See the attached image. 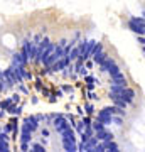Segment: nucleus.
I'll return each instance as SVG.
<instances>
[{
    "label": "nucleus",
    "instance_id": "nucleus-4",
    "mask_svg": "<svg viewBox=\"0 0 145 152\" xmlns=\"http://www.w3.org/2000/svg\"><path fill=\"white\" fill-rule=\"evenodd\" d=\"M22 124L26 125V127H27V129H29L31 132H32V134H34V132H36V130L39 129V122L36 120V117H34V115H31V117H27V118L24 120Z\"/></svg>",
    "mask_w": 145,
    "mask_h": 152
},
{
    "label": "nucleus",
    "instance_id": "nucleus-23",
    "mask_svg": "<svg viewBox=\"0 0 145 152\" xmlns=\"http://www.w3.org/2000/svg\"><path fill=\"white\" fill-rule=\"evenodd\" d=\"M85 110H86V113L90 115V113H93V112H95V107H93V103H86L85 105Z\"/></svg>",
    "mask_w": 145,
    "mask_h": 152
},
{
    "label": "nucleus",
    "instance_id": "nucleus-14",
    "mask_svg": "<svg viewBox=\"0 0 145 152\" xmlns=\"http://www.w3.org/2000/svg\"><path fill=\"white\" fill-rule=\"evenodd\" d=\"M76 71H78V75H79V76H86V75H88V68L83 64V61H81V59H78V63H76Z\"/></svg>",
    "mask_w": 145,
    "mask_h": 152
},
{
    "label": "nucleus",
    "instance_id": "nucleus-9",
    "mask_svg": "<svg viewBox=\"0 0 145 152\" xmlns=\"http://www.w3.org/2000/svg\"><path fill=\"white\" fill-rule=\"evenodd\" d=\"M95 137H96L98 140H101V142L113 140V134L111 132H108L106 129H103V130H100V132H95Z\"/></svg>",
    "mask_w": 145,
    "mask_h": 152
},
{
    "label": "nucleus",
    "instance_id": "nucleus-20",
    "mask_svg": "<svg viewBox=\"0 0 145 152\" xmlns=\"http://www.w3.org/2000/svg\"><path fill=\"white\" fill-rule=\"evenodd\" d=\"M91 129H93L95 132H100V130H103V129H105V125H103L100 120H96L95 124H91Z\"/></svg>",
    "mask_w": 145,
    "mask_h": 152
},
{
    "label": "nucleus",
    "instance_id": "nucleus-5",
    "mask_svg": "<svg viewBox=\"0 0 145 152\" xmlns=\"http://www.w3.org/2000/svg\"><path fill=\"white\" fill-rule=\"evenodd\" d=\"M98 120H100V122H101V124L106 127V125L111 124V113H110L106 108L100 110V112H98Z\"/></svg>",
    "mask_w": 145,
    "mask_h": 152
},
{
    "label": "nucleus",
    "instance_id": "nucleus-1",
    "mask_svg": "<svg viewBox=\"0 0 145 152\" xmlns=\"http://www.w3.org/2000/svg\"><path fill=\"white\" fill-rule=\"evenodd\" d=\"M96 44H98V41H95V39H91V41H81V42L78 44V48H79V58H78V59H81L83 63H85L86 59H90Z\"/></svg>",
    "mask_w": 145,
    "mask_h": 152
},
{
    "label": "nucleus",
    "instance_id": "nucleus-8",
    "mask_svg": "<svg viewBox=\"0 0 145 152\" xmlns=\"http://www.w3.org/2000/svg\"><path fill=\"white\" fill-rule=\"evenodd\" d=\"M27 63H29V59H27L26 56L22 54V53H14V54H12V64H20V66H26Z\"/></svg>",
    "mask_w": 145,
    "mask_h": 152
},
{
    "label": "nucleus",
    "instance_id": "nucleus-11",
    "mask_svg": "<svg viewBox=\"0 0 145 152\" xmlns=\"http://www.w3.org/2000/svg\"><path fill=\"white\" fill-rule=\"evenodd\" d=\"M4 76H5V80L9 83H10V85H17V80H15V75H14V68H7L5 71H4Z\"/></svg>",
    "mask_w": 145,
    "mask_h": 152
},
{
    "label": "nucleus",
    "instance_id": "nucleus-13",
    "mask_svg": "<svg viewBox=\"0 0 145 152\" xmlns=\"http://www.w3.org/2000/svg\"><path fill=\"white\" fill-rule=\"evenodd\" d=\"M91 58H93V61H95V63L100 66V64L103 63V59L106 58V53H103V51H98V53H93Z\"/></svg>",
    "mask_w": 145,
    "mask_h": 152
},
{
    "label": "nucleus",
    "instance_id": "nucleus-2",
    "mask_svg": "<svg viewBox=\"0 0 145 152\" xmlns=\"http://www.w3.org/2000/svg\"><path fill=\"white\" fill-rule=\"evenodd\" d=\"M51 125L54 127V130L58 132V134H61V132L64 130V129H66V127H68L69 124H68V120H66L64 115H58V113H54Z\"/></svg>",
    "mask_w": 145,
    "mask_h": 152
},
{
    "label": "nucleus",
    "instance_id": "nucleus-19",
    "mask_svg": "<svg viewBox=\"0 0 145 152\" xmlns=\"http://www.w3.org/2000/svg\"><path fill=\"white\" fill-rule=\"evenodd\" d=\"M120 71H122V69H120L118 66H117V64H113L111 68H110V69L106 71V73H108V75H110V78H113V76H117V75H118Z\"/></svg>",
    "mask_w": 145,
    "mask_h": 152
},
{
    "label": "nucleus",
    "instance_id": "nucleus-26",
    "mask_svg": "<svg viewBox=\"0 0 145 152\" xmlns=\"http://www.w3.org/2000/svg\"><path fill=\"white\" fill-rule=\"evenodd\" d=\"M81 122H83L85 125H91V122H90V118H88V117H85V118L81 120Z\"/></svg>",
    "mask_w": 145,
    "mask_h": 152
},
{
    "label": "nucleus",
    "instance_id": "nucleus-6",
    "mask_svg": "<svg viewBox=\"0 0 145 152\" xmlns=\"http://www.w3.org/2000/svg\"><path fill=\"white\" fill-rule=\"evenodd\" d=\"M120 98H123L127 103H133V100H135V91L132 90V88H128V86H125V90L122 93H120Z\"/></svg>",
    "mask_w": 145,
    "mask_h": 152
},
{
    "label": "nucleus",
    "instance_id": "nucleus-3",
    "mask_svg": "<svg viewBox=\"0 0 145 152\" xmlns=\"http://www.w3.org/2000/svg\"><path fill=\"white\" fill-rule=\"evenodd\" d=\"M128 27L138 36H144V17H132L128 20Z\"/></svg>",
    "mask_w": 145,
    "mask_h": 152
},
{
    "label": "nucleus",
    "instance_id": "nucleus-22",
    "mask_svg": "<svg viewBox=\"0 0 145 152\" xmlns=\"http://www.w3.org/2000/svg\"><path fill=\"white\" fill-rule=\"evenodd\" d=\"M7 151H10L9 140H0V152H7Z\"/></svg>",
    "mask_w": 145,
    "mask_h": 152
},
{
    "label": "nucleus",
    "instance_id": "nucleus-16",
    "mask_svg": "<svg viewBox=\"0 0 145 152\" xmlns=\"http://www.w3.org/2000/svg\"><path fill=\"white\" fill-rule=\"evenodd\" d=\"M7 112H9V113H12V115H20V113H22V107H20V105L12 103L10 107L7 108Z\"/></svg>",
    "mask_w": 145,
    "mask_h": 152
},
{
    "label": "nucleus",
    "instance_id": "nucleus-29",
    "mask_svg": "<svg viewBox=\"0 0 145 152\" xmlns=\"http://www.w3.org/2000/svg\"><path fill=\"white\" fill-rule=\"evenodd\" d=\"M42 135L44 137H49V130H47V129H44V130H42Z\"/></svg>",
    "mask_w": 145,
    "mask_h": 152
},
{
    "label": "nucleus",
    "instance_id": "nucleus-27",
    "mask_svg": "<svg viewBox=\"0 0 145 152\" xmlns=\"http://www.w3.org/2000/svg\"><path fill=\"white\" fill-rule=\"evenodd\" d=\"M29 144H31V142H29ZM29 144H20V149L22 151H27V149H29Z\"/></svg>",
    "mask_w": 145,
    "mask_h": 152
},
{
    "label": "nucleus",
    "instance_id": "nucleus-7",
    "mask_svg": "<svg viewBox=\"0 0 145 152\" xmlns=\"http://www.w3.org/2000/svg\"><path fill=\"white\" fill-rule=\"evenodd\" d=\"M61 144H63V149L68 151V152L78 151V144H76V140H73V139H61Z\"/></svg>",
    "mask_w": 145,
    "mask_h": 152
},
{
    "label": "nucleus",
    "instance_id": "nucleus-28",
    "mask_svg": "<svg viewBox=\"0 0 145 152\" xmlns=\"http://www.w3.org/2000/svg\"><path fill=\"white\" fill-rule=\"evenodd\" d=\"M12 102H14V103L19 102V95H12Z\"/></svg>",
    "mask_w": 145,
    "mask_h": 152
},
{
    "label": "nucleus",
    "instance_id": "nucleus-10",
    "mask_svg": "<svg viewBox=\"0 0 145 152\" xmlns=\"http://www.w3.org/2000/svg\"><path fill=\"white\" fill-rule=\"evenodd\" d=\"M113 64H117V63H115V59H113V58H108V56H106V58L103 59V63L100 64V71H101V73H106V71L110 69Z\"/></svg>",
    "mask_w": 145,
    "mask_h": 152
},
{
    "label": "nucleus",
    "instance_id": "nucleus-15",
    "mask_svg": "<svg viewBox=\"0 0 145 152\" xmlns=\"http://www.w3.org/2000/svg\"><path fill=\"white\" fill-rule=\"evenodd\" d=\"M125 86H127V85H115V83H111L110 93H111V95H120V93L125 90Z\"/></svg>",
    "mask_w": 145,
    "mask_h": 152
},
{
    "label": "nucleus",
    "instance_id": "nucleus-21",
    "mask_svg": "<svg viewBox=\"0 0 145 152\" xmlns=\"http://www.w3.org/2000/svg\"><path fill=\"white\" fill-rule=\"evenodd\" d=\"M12 103H14V102H12V98H5V100H4V102L0 103V108H2V110H7Z\"/></svg>",
    "mask_w": 145,
    "mask_h": 152
},
{
    "label": "nucleus",
    "instance_id": "nucleus-24",
    "mask_svg": "<svg viewBox=\"0 0 145 152\" xmlns=\"http://www.w3.org/2000/svg\"><path fill=\"white\" fill-rule=\"evenodd\" d=\"M61 90H63V91H66V93H69L71 91V86H68V85H61Z\"/></svg>",
    "mask_w": 145,
    "mask_h": 152
},
{
    "label": "nucleus",
    "instance_id": "nucleus-18",
    "mask_svg": "<svg viewBox=\"0 0 145 152\" xmlns=\"http://www.w3.org/2000/svg\"><path fill=\"white\" fill-rule=\"evenodd\" d=\"M111 124L122 127V125H123V117H122V115H111Z\"/></svg>",
    "mask_w": 145,
    "mask_h": 152
},
{
    "label": "nucleus",
    "instance_id": "nucleus-12",
    "mask_svg": "<svg viewBox=\"0 0 145 152\" xmlns=\"http://www.w3.org/2000/svg\"><path fill=\"white\" fill-rule=\"evenodd\" d=\"M66 58H68V59H69L71 63H73V61H76L78 58H79V48L73 44V46H71V49H69V53H68V56H66Z\"/></svg>",
    "mask_w": 145,
    "mask_h": 152
},
{
    "label": "nucleus",
    "instance_id": "nucleus-25",
    "mask_svg": "<svg viewBox=\"0 0 145 152\" xmlns=\"http://www.w3.org/2000/svg\"><path fill=\"white\" fill-rule=\"evenodd\" d=\"M34 117H36V120H37V122H44V115H34Z\"/></svg>",
    "mask_w": 145,
    "mask_h": 152
},
{
    "label": "nucleus",
    "instance_id": "nucleus-17",
    "mask_svg": "<svg viewBox=\"0 0 145 152\" xmlns=\"http://www.w3.org/2000/svg\"><path fill=\"white\" fill-rule=\"evenodd\" d=\"M29 149H32V151H36V152H44L46 151V147H44L42 144H37V142H36V144L31 142V144H29Z\"/></svg>",
    "mask_w": 145,
    "mask_h": 152
}]
</instances>
